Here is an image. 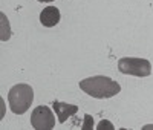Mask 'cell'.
<instances>
[{
	"instance_id": "cell-9",
	"label": "cell",
	"mask_w": 153,
	"mask_h": 130,
	"mask_svg": "<svg viewBox=\"0 0 153 130\" xmlns=\"http://www.w3.org/2000/svg\"><path fill=\"white\" fill-rule=\"evenodd\" d=\"M97 130H115V127H113V124H112L110 121L103 120V121L97 126Z\"/></svg>"
},
{
	"instance_id": "cell-11",
	"label": "cell",
	"mask_w": 153,
	"mask_h": 130,
	"mask_svg": "<svg viewBox=\"0 0 153 130\" xmlns=\"http://www.w3.org/2000/svg\"><path fill=\"white\" fill-rule=\"evenodd\" d=\"M143 129H144V130H152V129H153V124H147V126H144Z\"/></svg>"
},
{
	"instance_id": "cell-8",
	"label": "cell",
	"mask_w": 153,
	"mask_h": 130,
	"mask_svg": "<svg viewBox=\"0 0 153 130\" xmlns=\"http://www.w3.org/2000/svg\"><path fill=\"white\" fill-rule=\"evenodd\" d=\"M94 129V118L91 115H84V123L81 126V130H92Z\"/></svg>"
},
{
	"instance_id": "cell-7",
	"label": "cell",
	"mask_w": 153,
	"mask_h": 130,
	"mask_svg": "<svg viewBox=\"0 0 153 130\" xmlns=\"http://www.w3.org/2000/svg\"><path fill=\"white\" fill-rule=\"evenodd\" d=\"M11 38V26L5 12H0V40L8 42Z\"/></svg>"
},
{
	"instance_id": "cell-10",
	"label": "cell",
	"mask_w": 153,
	"mask_h": 130,
	"mask_svg": "<svg viewBox=\"0 0 153 130\" xmlns=\"http://www.w3.org/2000/svg\"><path fill=\"white\" fill-rule=\"evenodd\" d=\"M0 106H2V112H0V118H3L5 116V100L0 98Z\"/></svg>"
},
{
	"instance_id": "cell-6",
	"label": "cell",
	"mask_w": 153,
	"mask_h": 130,
	"mask_svg": "<svg viewBox=\"0 0 153 130\" xmlns=\"http://www.w3.org/2000/svg\"><path fill=\"white\" fill-rule=\"evenodd\" d=\"M60 11L55 6H46L42 12H40V22L46 28H52V26L58 25L60 22Z\"/></svg>"
},
{
	"instance_id": "cell-4",
	"label": "cell",
	"mask_w": 153,
	"mask_h": 130,
	"mask_svg": "<svg viewBox=\"0 0 153 130\" xmlns=\"http://www.w3.org/2000/svg\"><path fill=\"white\" fill-rule=\"evenodd\" d=\"M31 124L35 130H51L55 127V113L48 106H37L31 113Z\"/></svg>"
},
{
	"instance_id": "cell-3",
	"label": "cell",
	"mask_w": 153,
	"mask_h": 130,
	"mask_svg": "<svg viewBox=\"0 0 153 130\" xmlns=\"http://www.w3.org/2000/svg\"><path fill=\"white\" fill-rule=\"evenodd\" d=\"M118 71L124 75H133L144 78L152 74V63L146 58L124 57L118 60Z\"/></svg>"
},
{
	"instance_id": "cell-12",
	"label": "cell",
	"mask_w": 153,
	"mask_h": 130,
	"mask_svg": "<svg viewBox=\"0 0 153 130\" xmlns=\"http://www.w3.org/2000/svg\"><path fill=\"white\" fill-rule=\"evenodd\" d=\"M38 2H42V3H43V2H52V0H38Z\"/></svg>"
},
{
	"instance_id": "cell-5",
	"label": "cell",
	"mask_w": 153,
	"mask_h": 130,
	"mask_svg": "<svg viewBox=\"0 0 153 130\" xmlns=\"http://www.w3.org/2000/svg\"><path fill=\"white\" fill-rule=\"evenodd\" d=\"M52 109L57 115V123H65L68 118L74 116L78 112V106L75 104H68V103H61V101H54L52 103Z\"/></svg>"
},
{
	"instance_id": "cell-1",
	"label": "cell",
	"mask_w": 153,
	"mask_h": 130,
	"mask_svg": "<svg viewBox=\"0 0 153 130\" xmlns=\"http://www.w3.org/2000/svg\"><path fill=\"white\" fill-rule=\"evenodd\" d=\"M78 86L84 94L91 95L92 98H98V100H107L121 92V86L118 84V81H115L104 75H95V77L84 78V80L80 81Z\"/></svg>"
},
{
	"instance_id": "cell-2",
	"label": "cell",
	"mask_w": 153,
	"mask_h": 130,
	"mask_svg": "<svg viewBox=\"0 0 153 130\" xmlns=\"http://www.w3.org/2000/svg\"><path fill=\"white\" fill-rule=\"evenodd\" d=\"M32 101H34V90L26 83H19L12 86L8 92L9 109L16 115H23L26 110H29Z\"/></svg>"
}]
</instances>
